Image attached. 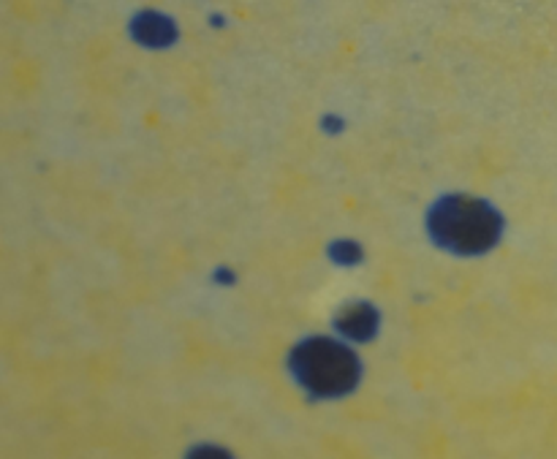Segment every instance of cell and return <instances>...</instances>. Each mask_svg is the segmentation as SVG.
I'll list each match as a JSON object with an SVG mask.
<instances>
[]
</instances>
